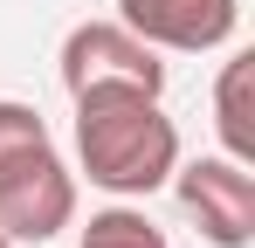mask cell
Returning <instances> with one entry per match:
<instances>
[{"instance_id": "8", "label": "cell", "mask_w": 255, "mask_h": 248, "mask_svg": "<svg viewBox=\"0 0 255 248\" xmlns=\"http://www.w3.org/2000/svg\"><path fill=\"white\" fill-rule=\"evenodd\" d=\"M0 248H14V242H7V235H0Z\"/></svg>"}, {"instance_id": "3", "label": "cell", "mask_w": 255, "mask_h": 248, "mask_svg": "<svg viewBox=\"0 0 255 248\" xmlns=\"http://www.w3.org/2000/svg\"><path fill=\"white\" fill-rule=\"evenodd\" d=\"M62 90L83 97V90H104V83H131V90H166V62L152 41H138L125 21H83L62 35Z\"/></svg>"}, {"instance_id": "1", "label": "cell", "mask_w": 255, "mask_h": 248, "mask_svg": "<svg viewBox=\"0 0 255 248\" xmlns=\"http://www.w3.org/2000/svg\"><path fill=\"white\" fill-rule=\"evenodd\" d=\"M69 104H76V165L90 172V186H104L118 200H145L172 179L179 124L159 111L152 90L104 83V90L69 97Z\"/></svg>"}, {"instance_id": "5", "label": "cell", "mask_w": 255, "mask_h": 248, "mask_svg": "<svg viewBox=\"0 0 255 248\" xmlns=\"http://www.w3.org/2000/svg\"><path fill=\"white\" fill-rule=\"evenodd\" d=\"M118 21L152 48H179V55H207L228 48L242 28V0H118Z\"/></svg>"}, {"instance_id": "2", "label": "cell", "mask_w": 255, "mask_h": 248, "mask_svg": "<svg viewBox=\"0 0 255 248\" xmlns=\"http://www.w3.org/2000/svg\"><path fill=\"white\" fill-rule=\"evenodd\" d=\"M76 221V172L62 165L42 111L0 97V235L55 242Z\"/></svg>"}, {"instance_id": "4", "label": "cell", "mask_w": 255, "mask_h": 248, "mask_svg": "<svg viewBox=\"0 0 255 248\" xmlns=\"http://www.w3.org/2000/svg\"><path fill=\"white\" fill-rule=\"evenodd\" d=\"M172 193H179V207L200 221V235H207L214 248H249L255 242V179L242 159H193V165H172L166 179Z\"/></svg>"}, {"instance_id": "6", "label": "cell", "mask_w": 255, "mask_h": 248, "mask_svg": "<svg viewBox=\"0 0 255 248\" xmlns=\"http://www.w3.org/2000/svg\"><path fill=\"white\" fill-rule=\"evenodd\" d=\"M249 69L255 55H228V69H221V90H214V131H221V145H228V159H255V131H249Z\"/></svg>"}, {"instance_id": "7", "label": "cell", "mask_w": 255, "mask_h": 248, "mask_svg": "<svg viewBox=\"0 0 255 248\" xmlns=\"http://www.w3.org/2000/svg\"><path fill=\"white\" fill-rule=\"evenodd\" d=\"M76 248H166V235L138 207H104V214H90V228H83Z\"/></svg>"}]
</instances>
